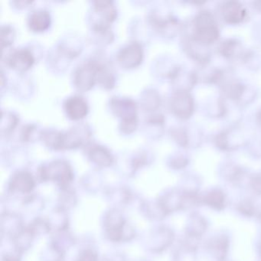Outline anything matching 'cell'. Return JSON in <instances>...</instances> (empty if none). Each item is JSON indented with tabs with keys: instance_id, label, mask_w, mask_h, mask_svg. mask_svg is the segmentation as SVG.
Segmentation results:
<instances>
[{
	"instance_id": "6da1fadb",
	"label": "cell",
	"mask_w": 261,
	"mask_h": 261,
	"mask_svg": "<svg viewBox=\"0 0 261 261\" xmlns=\"http://www.w3.org/2000/svg\"><path fill=\"white\" fill-rule=\"evenodd\" d=\"M89 129L85 126H77L67 131L45 130L42 140L53 149H69L80 147L90 137Z\"/></svg>"
},
{
	"instance_id": "7a4b0ae2",
	"label": "cell",
	"mask_w": 261,
	"mask_h": 261,
	"mask_svg": "<svg viewBox=\"0 0 261 261\" xmlns=\"http://www.w3.org/2000/svg\"><path fill=\"white\" fill-rule=\"evenodd\" d=\"M109 71L105 64L100 61L91 59L76 69L74 74V85L81 91H88L96 83L100 84Z\"/></svg>"
},
{
	"instance_id": "3957f363",
	"label": "cell",
	"mask_w": 261,
	"mask_h": 261,
	"mask_svg": "<svg viewBox=\"0 0 261 261\" xmlns=\"http://www.w3.org/2000/svg\"><path fill=\"white\" fill-rule=\"evenodd\" d=\"M111 109L117 117L121 118L120 129L129 134L137 129V107L135 101L126 97H114L111 101Z\"/></svg>"
},
{
	"instance_id": "277c9868",
	"label": "cell",
	"mask_w": 261,
	"mask_h": 261,
	"mask_svg": "<svg viewBox=\"0 0 261 261\" xmlns=\"http://www.w3.org/2000/svg\"><path fill=\"white\" fill-rule=\"evenodd\" d=\"M193 42L202 46L213 44L219 37V31L213 16L209 12L198 13L194 21Z\"/></svg>"
},
{
	"instance_id": "5b68a950",
	"label": "cell",
	"mask_w": 261,
	"mask_h": 261,
	"mask_svg": "<svg viewBox=\"0 0 261 261\" xmlns=\"http://www.w3.org/2000/svg\"><path fill=\"white\" fill-rule=\"evenodd\" d=\"M40 175L43 180H53L62 186H66L73 178L72 169L64 160H56L42 166Z\"/></svg>"
},
{
	"instance_id": "8992f818",
	"label": "cell",
	"mask_w": 261,
	"mask_h": 261,
	"mask_svg": "<svg viewBox=\"0 0 261 261\" xmlns=\"http://www.w3.org/2000/svg\"><path fill=\"white\" fill-rule=\"evenodd\" d=\"M170 107L176 117L181 119L189 118L194 111L193 98L188 91L178 90L172 94Z\"/></svg>"
},
{
	"instance_id": "52a82bcc",
	"label": "cell",
	"mask_w": 261,
	"mask_h": 261,
	"mask_svg": "<svg viewBox=\"0 0 261 261\" xmlns=\"http://www.w3.org/2000/svg\"><path fill=\"white\" fill-rule=\"evenodd\" d=\"M117 59L119 64L123 68H136L139 66L143 61V47L139 42H130L119 51Z\"/></svg>"
},
{
	"instance_id": "ba28073f",
	"label": "cell",
	"mask_w": 261,
	"mask_h": 261,
	"mask_svg": "<svg viewBox=\"0 0 261 261\" xmlns=\"http://www.w3.org/2000/svg\"><path fill=\"white\" fill-rule=\"evenodd\" d=\"M35 59L33 53L27 48H19L13 51L7 57L9 66L18 71H27L34 65Z\"/></svg>"
},
{
	"instance_id": "9c48e42d",
	"label": "cell",
	"mask_w": 261,
	"mask_h": 261,
	"mask_svg": "<svg viewBox=\"0 0 261 261\" xmlns=\"http://www.w3.org/2000/svg\"><path fill=\"white\" fill-rule=\"evenodd\" d=\"M67 116L72 120H80L88 114L89 108L86 100L80 96L68 97L64 103Z\"/></svg>"
},
{
	"instance_id": "30bf717a",
	"label": "cell",
	"mask_w": 261,
	"mask_h": 261,
	"mask_svg": "<svg viewBox=\"0 0 261 261\" xmlns=\"http://www.w3.org/2000/svg\"><path fill=\"white\" fill-rule=\"evenodd\" d=\"M223 19L227 23L236 25L244 22L247 17V10L242 4L235 1L225 3L221 7Z\"/></svg>"
},
{
	"instance_id": "8fae6325",
	"label": "cell",
	"mask_w": 261,
	"mask_h": 261,
	"mask_svg": "<svg viewBox=\"0 0 261 261\" xmlns=\"http://www.w3.org/2000/svg\"><path fill=\"white\" fill-rule=\"evenodd\" d=\"M51 23V15L47 10H36L30 14L28 25L33 32H44L49 28Z\"/></svg>"
},
{
	"instance_id": "7c38bea8",
	"label": "cell",
	"mask_w": 261,
	"mask_h": 261,
	"mask_svg": "<svg viewBox=\"0 0 261 261\" xmlns=\"http://www.w3.org/2000/svg\"><path fill=\"white\" fill-rule=\"evenodd\" d=\"M35 181L33 175L28 172H18L13 175L10 181V188L13 190L29 192L34 188Z\"/></svg>"
},
{
	"instance_id": "4fadbf2b",
	"label": "cell",
	"mask_w": 261,
	"mask_h": 261,
	"mask_svg": "<svg viewBox=\"0 0 261 261\" xmlns=\"http://www.w3.org/2000/svg\"><path fill=\"white\" fill-rule=\"evenodd\" d=\"M90 159L96 164L100 166H109L114 161V157L105 146L93 145L88 149Z\"/></svg>"
},
{
	"instance_id": "5bb4252c",
	"label": "cell",
	"mask_w": 261,
	"mask_h": 261,
	"mask_svg": "<svg viewBox=\"0 0 261 261\" xmlns=\"http://www.w3.org/2000/svg\"><path fill=\"white\" fill-rule=\"evenodd\" d=\"M94 7L96 13L101 16V21L107 23L114 22L117 18V9L114 3L111 1H106V0L96 1L94 3Z\"/></svg>"
},
{
	"instance_id": "9a60e30c",
	"label": "cell",
	"mask_w": 261,
	"mask_h": 261,
	"mask_svg": "<svg viewBox=\"0 0 261 261\" xmlns=\"http://www.w3.org/2000/svg\"><path fill=\"white\" fill-rule=\"evenodd\" d=\"M18 123V117L13 113L8 112V111H3L2 119H1V124H0V129L1 133L4 134H9L12 132L16 127Z\"/></svg>"
},
{
	"instance_id": "2e32d148",
	"label": "cell",
	"mask_w": 261,
	"mask_h": 261,
	"mask_svg": "<svg viewBox=\"0 0 261 261\" xmlns=\"http://www.w3.org/2000/svg\"><path fill=\"white\" fill-rule=\"evenodd\" d=\"M142 100H143V107L146 109L150 110V111L156 109L160 103V96L157 92L152 90L147 91V92L145 93Z\"/></svg>"
},
{
	"instance_id": "e0dca14e",
	"label": "cell",
	"mask_w": 261,
	"mask_h": 261,
	"mask_svg": "<svg viewBox=\"0 0 261 261\" xmlns=\"http://www.w3.org/2000/svg\"><path fill=\"white\" fill-rule=\"evenodd\" d=\"M15 39V31L10 25H4L1 28V43L3 48L12 45Z\"/></svg>"
},
{
	"instance_id": "ac0fdd59",
	"label": "cell",
	"mask_w": 261,
	"mask_h": 261,
	"mask_svg": "<svg viewBox=\"0 0 261 261\" xmlns=\"http://www.w3.org/2000/svg\"><path fill=\"white\" fill-rule=\"evenodd\" d=\"M237 48L238 43L235 41L227 40L221 45L220 51L224 57L231 58L235 54Z\"/></svg>"
},
{
	"instance_id": "d6986e66",
	"label": "cell",
	"mask_w": 261,
	"mask_h": 261,
	"mask_svg": "<svg viewBox=\"0 0 261 261\" xmlns=\"http://www.w3.org/2000/svg\"><path fill=\"white\" fill-rule=\"evenodd\" d=\"M79 261H97V255L91 250H86L81 255Z\"/></svg>"
},
{
	"instance_id": "ffe728a7",
	"label": "cell",
	"mask_w": 261,
	"mask_h": 261,
	"mask_svg": "<svg viewBox=\"0 0 261 261\" xmlns=\"http://www.w3.org/2000/svg\"><path fill=\"white\" fill-rule=\"evenodd\" d=\"M173 135L174 137H175V140H176L177 142H178L180 144L182 145V146L187 144L188 140L186 133L183 132L182 130H175Z\"/></svg>"
},
{
	"instance_id": "44dd1931",
	"label": "cell",
	"mask_w": 261,
	"mask_h": 261,
	"mask_svg": "<svg viewBox=\"0 0 261 261\" xmlns=\"http://www.w3.org/2000/svg\"><path fill=\"white\" fill-rule=\"evenodd\" d=\"M253 186H254L255 189H257L259 192H261V175L255 178V179L253 180Z\"/></svg>"
},
{
	"instance_id": "7402d4cb",
	"label": "cell",
	"mask_w": 261,
	"mask_h": 261,
	"mask_svg": "<svg viewBox=\"0 0 261 261\" xmlns=\"http://www.w3.org/2000/svg\"><path fill=\"white\" fill-rule=\"evenodd\" d=\"M256 122H257L259 127H261V110L258 112L257 115H256Z\"/></svg>"
},
{
	"instance_id": "603a6c76",
	"label": "cell",
	"mask_w": 261,
	"mask_h": 261,
	"mask_svg": "<svg viewBox=\"0 0 261 261\" xmlns=\"http://www.w3.org/2000/svg\"><path fill=\"white\" fill-rule=\"evenodd\" d=\"M253 5L255 6V8L256 10H259V12H261V1H257V2H255L253 4Z\"/></svg>"
},
{
	"instance_id": "cb8c5ba5",
	"label": "cell",
	"mask_w": 261,
	"mask_h": 261,
	"mask_svg": "<svg viewBox=\"0 0 261 261\" xmlns=\"http://www.w3.org/2000/svg\"><path fill=\"white\" fill-rule=\"evenodd\" d=\"M7 261H16L15 259H12V258H10V259H7Z\"/></svg>"
}]
</instances>
